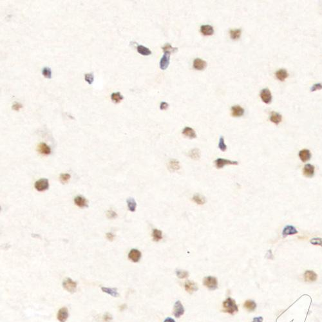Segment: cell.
<instances>
[{
	"label": "cell",
	"mask_w": 322,
	"mask_h": 322,
	"mask_svg": "<svg viewBox=\"0 0 322 322\" xmlns=\"http://www.w3.org/2000/svg\"><path fill=\"white\" fill-rule=\"evenodd\" d=\"M241 36V30H230V36L233 39H238Z\"/></svg>",
	"instance_id": "d6a6232c"
},
{
	"label": "cell",
	"mask_w": 322,
	"mask_h": 322,
	"mask_svg": "<svg viewBox=\"0 0 322 322\" xmlns=\"http://www.w3.org/2000/svg\"><path fill=\"white\" fill-rule=\"evenodd\" d=\"M126 308V305H122V306H120V310L121 311H123L124 309Z\"/></svg>",
	"instance_id": "681fc988"
},
{
	"label": "cell",
	"mask_w": 322,
	"mask_h": 322,
	"mask_svg": "<svg viewBox=\"0 0 322 322\" xmlns=\"http://www.w3.org/2000/svg\"><path fill=\"white\" fill-rule=\"evenodd\" d=\"M127 204L129 211L132 212H134L135 211L136 206H137V204H136V202L135 201L134 199H133V198H129L127 200Z\"/></svg>",
	"instance_id": "4dcf8cb0"
},
{
	"label": "cell",
	"mask_w": 322,
	"mask_h": 322,
	"mask_svg": "<svg viewBox=\"0 0 322 322\" xmlns=\"http://www.w3.org/2000/svg\"><path fill=\"white\" fill-rule=\"evenodd\" d=\"M163 50L164 52H170V53H171V52H175L178 51V48H173L170 44H169V43H168V44H166L163 47Z\"/></svg>",
	"instance_id": "836d02e7"
},
{
	"label": "cell",
	"mask_w": 322,
	"mask_h": 322,
	"mask_svg": "<svg viewBox=\"0 0 322 322\" xmlns=\"http://www.w3.org/2000/svg\"><path fill=\"white\" fill-rule=\"evenodd\" d=\"M176 274H177V276L179 278H181V279H182V278H187L189 275L188 271H182V270H177L176 271Z\"/></svg>",
	"instance_id": "d590c367"
},
{
	"label": "cell",
	"mask_w": 322,
	"mask_h": 322,
	"mask_svg": "<svg viewBox=\"0 0 322 322\" xmlns=\"http://www.w3.org/2000/svg\"><path fill=\"white\" fill-rule=\"evenodd\" d=\"M168 108V104L166 103V102H162L160 103V109L161 110H166L167 108Z\"/></svg>",
	"instance_id": "ee69618b"
},
{
	"label": "cell",
	"mask_w": 322,
	"mask_h": 322,
	"mask_svg": "<svg viewBox=\"0 0 322 322\" xmlns=\"http://www.w3.org/2000/svg\"><path fill=\"white\" fill-rule=\"evenodd\" d=\"M168 168L171 172H175L181 168V165L178 160L173 159L171 160L168 163Z\"/></svg>",
	"instance_id": "e0dca14e"
},
{
	"label": "cell",
	"mask_w": 322,
	"mask_h": 322,
	"mask_svg": "<svg viewBox=\"0 0 322 322\" xmlns=\"http://www.w3.org/2000/svg\"><path fill=\"white\" fill-rule=\"evenodd\" d=\"M101 290H102L103 292H104L105 293H107V294L111 295V296H113V297L119 296V293H118V292H117V290L116 289L103 287H101Z\"/></svg>",
	"instance_id": "484cf974"
},
{
	"label": "cell",
	"mask_w": 322,
	"mask_h": 322,
	"mask_svg": "<svg viewBox=\"0 0 322 322\" xmlns=\"http://www.w3.org/2000/svg\"><path fill=\"white\" fill-rule=\"evenodd\" d=\"M231 112L232 115L234 117H240L244 115V110L238 105H236L231 107Z\"/></svg>",
	"instance_id": "d6986e66"
},
{
	"label": "cell",
	"mask_w": 322,
	"mask_h": 322,
	"mask_svg": "<svg viewBox=\"0 0 322 322\" xmlns=\"http://www.w3.org/2000/svg\"><path fill=\"white\" fill-rule=\"evenodd\" d=\"M137 52L142 55H150L152 54V52L149 48H148L142 45H139L137 47Z\"/></svg>",
	"instance_id": "83f0119b"
},
{
	"label": "cell",
	"mask_w": 322,
	"mask_h": 322,
	"mask_svg": "<svg viewBox=\"0 0 322 322\" xmlns=\"http://www.w3.org/2000/svg\"><path fill=\"white\" fill-rule=\"evenodd\" d=\"M84 79H85L86 81L89 84H92L93 81H94V73H86V74H85V75H84Z\"/></svg>",
	"instance_id": "8d00e7d4"
},
{
	"label": "cell",
	"mask_w": 322,
	"mask_h": 322,
	"mask_svg": "<svg viewBox=\"0 0 322 322\" xmlns=\"http://www.w3.org/2000/svg\"><path fill=\"white\" fill-rule=\"evenodd\" d=\"M260 97L264 103L269 104L272 100V95L270 90L268 88H264L261 91Z\"/></svg>",
	"instance_id": "30bf717a"
},
{
	"label": "cell",
	"mask_w": 322,
	"mask_h": 322,
	"mask_svg": "<svg viewBox=\"0 0 322 322\" xmlns=\"http://www.w3.org/2000/svg\"><path fill=\"white\" fill-rule=\"evenodd\" d=\"M223 308H224V311L225 313L231 314H233L234 313L238 311V306L236 304V302L231 298H227L223 302Z\"/></svg>",
	"instance_id": "6da1fadb"
},
{
	"label": "cell",
	"mask_w": 322,
	"mask_h": 322,
	"mask_svg": "<svg viewBox=\"0 0 322 322\" xmlns=\"http://www.w3.org/2000/svg\"><path fill=\"white\" fill-rule=\"evenodd\" d=\"M107 238H108L110 240H112L114 239V234H111V233H107Z\"/></svg>",
	"instance_id": "7dc6e473"
},
{
	"label": "cell",
	"mask_w": 322,
	"mask_h": 322,
	"mask_svg": "<svg viewBox=\"0 0 322 322\" xmlns=\"http://www.w3.org/2000/svg\"><path fill=\"white\" fill-rule=\"evenodd\" d=\"M103 320H104V321L108 322V321H110V320H112V317H111V314H110L108 313H106L104 315Z\"/></svg>",
	"instance_id": "b9f144b4"
},
{
	"label": "cell",
	"mask_w": 322,
	"mask_h": 322,
	"mask_svg": "<svg viewBox=\"0 0 322 322\" xmlns=\"http://www.w3.org/2000/svg\"><path fill=\"white\" fill-rule=\"evenodd\" d=\"M74 202L77 206L79 208H84L87 207V200H86L84 197L81 196H77L74 199Z\"/></svg>",
	"instance_id": "ffe728a7"
},
{
	"label": "cell",
	"mask_w": 322,
	"mask_h": 322,
	"mask_svg": "<svg viewBox=\"0 0 322 322\" xmlns=\"http://www.w3.org/2000/svg\"><path fill=\"white\" fill-rule=\"evenodd\" d=\"M282 117L280 114L275 112V111H272L271 113L270 116V121L276 124V125H278L282 121Z\"/></svg>",
	"instance_id": "603a6c76"
},
{
	"label": "cell",
	"mask_w": 322,
	"mask_h": 322,
	"mask_svg": "<svg viewBox=\"0 0 322 322\" xmlns=\"http://www.w3.org/2000/svg\"><path fill=\"white\" fill-rule=\"evenodd\" d=\"M203 283L209 290H215L218 287V282L216 278L213 276H207L204 278Z\"/></svg>",
	"instance_id": "7a4b0ae2"
},
{
	"label": "cell",
	"mask_w": 322,
	"mask_h": 322,
	"mask_svg": "<svg viewBox=\"0 0 322 322\" xmlns=\"http://www.w3.org/2000/svg\"><path fill=\"white\" fill-rule=\"evenodd\" d=\"M153 238L155 242H159L163 238V233L160 230L154 229L153 231Z\"/></svg>",
	"instance_id": "f546056e"
},
{
	"label": "cell",
	"mask_w": 322,
	"mask_h": 322,
	"mask_svg": "<svg viewBox=\"0 0 322 322\" xmlns=\"http://www.w3.org/2000/svg\"><path fill=\"white\" fill-rule=\"evenodd\" d=\"M182 134L184 135H185V136H186V137H188L191 138V139L196 138V137H197V135H196V133H195V130L193 128H191L190 127H185L183 129Z\"/></svg>",
	"instance_id": "44dd1931"
},
{
	"label": "cell",
	"mask_w": 322,
	"mask_h": 322,
	"mask_svg": "<svg viewBox=\"0 0 322 322\" xmlns=\"http://www.w3.org/2000/svg\"><path fill=\"white\" fill-rule=\"evenodd\" d=\"M38 152L43 155H49L51 153V150L50 147H49L47 144L41 143L38 146Z\"/></svg>",
	"instance_id": "cb8c5ba5"
},
{
	"label": "cell",
	"mask_w": 322,
	"mask_h": 322,
	"mask_svg": "<svg viewBox=\"0 0 322 322\" xmlns=\"http://www.w3.org/2000/svg\"><path fill=\"white\" fill-rule=\"evenodd\" d=\"M200 32L204 36H212L214 33V30L211 25L206 24V25L201 26Z\"/></svg>",
	"instance_id": "ac0fdd59"
},
{
	"label": "cell",
	"mask_w": 322,
	"mask_h": 322,
	"mask_svg": "<svg viewBox=\"0 0 322 322\" xmlns=\"http://www.w3.org/2000/svg\"><path fill=\"white\" fill-rule=\"evenodd\" d=\"M219 147L221 151L225 152L227 149V146L226 145L224 142V139L223 137H221L219 140Z\"/></svg>",
	"instance_id": "f35d334b"
},
{
	"label": "cell",
	"mask_w": 322,
	"mask_h": 322,
	"mask_svg": "<svg viewBox=\"0 0 322 322\" xmlns=\"http://www.w3.org/2000/svg\"><path fill=\"white\" fill-rule=\"evenodd\" d=\"M111 99L114 103L117 104V103H119L123 99V96L121 94V93L119 92H114L111 94Z\"/></svg>",
	"instance_id": "4316f807"
},
{
	"label": "cell",
	"mask_w": 322,
	"mask_h": 322,
	"mask_svg": "<svg viewBox=\"0 0 322 322\" xmlns=\"http://www.w3.org/2000/svg\"><path fill=\"white\" fill-rule=\"evenodd\" d=\"M34 186H35V188L39 191H43L45 190H47L49 186L48 181L46 178L40 179V180L36 182Z\"/></svg>",
	"instance_id": "5b68a950"
},
{
	"label": "cell",
	"mask_w": 322,
	"mask_h": 322,
	"mask_svg": "<svg viewBox=\"0 0 322 322\" xmlns=\"http://www.w3.org/2000/svg\"><path fill=\"white\" fill-rule=\"evenodd\" d=\"M305 280L308 282H313L317 280V275L313 271H307L304 274Z\"/></svg>",
	"instance_id": "2e32d148"
},
{
	"label": "cell",
	"mask_w": 322,
	"mask_h": 322,
	"mask_svg": "<svg viewBox=\"0 0 322 322\" xmlns=\"http://www.w3.org/2000/svg\"><path fill=\"white\" fill-rule=\"evenodd\" d=\"M263 321V318L262 317H256V318H255L253 319V321L252 322H262Z\"/></svg>",
	"instance_id": "bcb514c9"
},
{
	"label": "cell",
	"mask_w": 322,
	"mask_h": 322,
	"mask_svg": "<svg viewBox=\"0 0 322 322\" xmlns=\"http://www.w3.org/2000/svg\"><path fill=\"white\" fill-rule=\"evenodd\" d=\"M215 163L216 165V167L218 169H221L223 167H224L226 165H237L238 163L237 161H232L230 160H227L225 159H217L215 160Z\"/></svg>",
	"instance_id": "277c9868"
},
{
	"label": "cell",
	"mask_w": 322,
	"mask_h": 322,
	"mask_svg": "<svg viewBox=\"0 0 322 322\" xmlns=\"http://www.w3.org/2000/svg\"><path fill=\"white\" fill-rule=\"evenodd\" d=\"M288 76H289L288 72H287L286 70H285V69H280L276 72V78L278 80H281V81H283L285 79L287 78Z\"/></svg>",
	"instance_id": "d4e9b609"
},
{
	"label": "cell",
	"mask_w": 322,
	"mask_h": 322,
	"mask_svg": "<svg viewBox=\"0 0 322 322\" xmlns=\"http://www.w3.org/2000/svg\"><path fill=\"white\" fill-rule=\"evenodd\" d=\"M298 155H299L300 159L302 161L303 163H306L311 159L312 155H311L310 150H309L307 149H303L300 151L298 153Z\"/></svg>",
	"instance_id": "4fadbf2b"
},
{
	"label": "cell",
	"mask_w": 322,
	"mask_h": 322,
	"mask_svg": "<svg viewBox=\"0 0 322 322\" xmlns=\"http://www.w3.org/2000/svg\"><path fill=\"white\" fill-rule=\"evenodd\" d=\"M244 306L247 309V311H248L249 312L254 311L256 309V303L255 302V301L251 300H247L244 303Z\"/></svg>",
	"instance_id": "7402d4cb"
},
{
	"label": "cell",
	"mask_w": 322,
	"mask_h": 322,
	"mask_svg": "<svg viewBox=\"0 0 322 322\" xmlns=\"http://www.w3.org/2000/svg\"><path fill=\"white\" fill-rule=\"evenodd\" d=\"M298 231L296 229V227L291 225H287L283 228L282 231V236L285 238L289 235H293L298 233Z\"/></svg>",
	"instance_id": "8fae6325"
},
{
	"label": "cell",
	"mask_w": 322,
	"mask_h": 322,
	"mask_svg": "<svg viewBox=\"0 0 322 322\" xmlns=\"http://www.w3.org/2000/svg\"><path fill=\"white\" fill-rule=\"evenodd\" d=\"M193 200L199 205H203L206 202V200L204 197L199 194H196L193 197Z\"/></svg>",
	"instance_id": "1f68e13d"
},
{
	"label": "cell",
	"mask_w": 322,
	"mask_h": 322,
	"mask_svg": "<svg viewBox=\"0 0 322 322\" xmlns=\"http://www.w3.org/2000/svg\"><path fill=\"white\" fill-rule=\"evenodd\" d=\"M315 168L314 166L311 164H307L303 168V175L305 177L311 178L314 175Z\"/></svg>",
	"instance_id": "52a82bcc"
},
{
	"label": "cell",
	"mask_w": 322,
	"mask_h": 322,
	"mask_svg": "<svg viewBox=\"0 0 322 322\" xmlns=\"http://www.w3.org/2000/svg\"><path fill=\"white\" fill-rule=\"evenodd\" d=\"M311 244L314 245H320L322 247V238H313L310 240Z\"/></svg>",
	"instance_id": "74e56055"
},
{
	"label": "cell",
	"mask_w": 322,
	"mask_h": 322,
	"mask_svg": "<svg viewBox=\"0 0 322 322\" xmlns=\"http://www.w3.org/2000/svg\"><path fill=\"white\" fill-rule=\"evenodd\" d=\"M164 322H175V321L173 320V318H167L164 321Z\"/></svg>",
	"instance_id": "c3c4849f"
},
{
	"label": "cell",
	"mask_w": 322,
	"mask_h": 322,
	"mask_svg": "<svg viewBox=\"0 0 322 322\" xmlns=\"http://www.w3.org/2000/svg\"><path fill=\"white\" fill-rule=\"evenodd\" d=\"M207 66V63L205 61L201 59L197 58L193 61V68L198 70H204Z\"/></svg>",
	"instance_id": "5bb4252c"
},
{
	"label": "cell",
	"mask_w": 322,
	"mask_h": 322,
	"mask_svg": "<svg viewBox=\"0 0 322 322\" xmlns=\"http://www.w3.org/2000/svg\"><path fill=\"white\" fill-rule=\"evenodd\" d=\"M141 253L137 249H133L128 254V258L133 262H138L141 258Z\"/></svg>",
	"instance_id": "7c38bea8"
},
{
	"label": "cell",
	"mask_w": 322,
	"mask_h": 322,
	"mask_svg": "<svg viewBox=\"0 0 322 322\" xmlns=\"http://www.w3.org/2000/svg\"><path fill=\"white\" fill-rule=\"evenodd\" d=\"M184 286H185V290L189 293H192L195 291H197V290L199 289V288H198L197 286V284L195 282L189 281V280L186 281L185 282Z\"/></svg>",
	"instance_id": "9a60e30c"
},
{
	"label": "cell",
	"mask_w": 322,
	"mask_h": 322,
	"mask_svg": "<svg viewBox=\"0 0 322 322\" xmlns=\"http://www.w3.org/2000/svg\"><path fill=\"white\" fill-rule=\"evenodd\" d=\"M22 108V105L20 103H15V104L12 106V109L16 110V111H18L20 110L21 108Z\"/></svg>",
	"instance_id": "7bdbcfd3"
},
{
	"label": "cell",
	"mask_w": 322,
	"mask_h": 322,
	"mask_svg": "<svg viewBox=\"0 0 322 322\" xmlns=\"http://www.w3.org/2000/svg\"><path fill=\"white\" fill-rule=\"evenodd\" d=\"M70 178V175H69V174H61L60 175V180H61V182L62 183H66L68 181H69V180Z\"/></svg>",
	"instance_id": "ab89813d"
},
{
	"label": "cell",
	"mask_w": 322,
	"mask_h": 322,
	"mask_svg": "<svg viewBox=\"0 0 322 322\" xmlns=\"http://www.w3.org/2000/svg\"><path fill=\"white\" fill-rule=\"evenodd\" d=\"M69 310L66 307H62L60 309L57 315V318L60 322H65L69 318Z\"/></svg>",
	"instance_id": "ba28073f"
},
{
	"label": "cell",
	"mask_w": 322,
	"mask_h": 322,
	"mask_svg": "<svg viewBox=\"0 0 322 322\" xmlns=\"http://www.w3.org/2000/svg\"><path fill=\"white\" fill-rule=\"evenodd\" d=\"M63 286L68 292L73 293L76 292L77 288V283L72 280L71 278H68L63 282Z\"/></svg>",
	"instance_id": "3957f363"
},
{
	"label": "cell",
	"mask_w": 322,
	"mask_h": 322,
	"mask_svg": "<svg viewBox=\"0 0 322 322\" xmlns=\"http://www.w3.org/2000/svg\"><path fill=\"white\" fill-rule=\"evenodd\" d=\"M170 52H164V54L161 58L160 61V68L161 70H166L168 68L169 64H170Z\"/></svg>",
	"instance_id": "9c48e42d"
},
{
	"label": "cell",
	"mask_w": 322,
	"mask_h": 322,
	"mask_svg": "<svg viewBox=\"0 0 322 322\" xmlns=\"http://www.w3.org/2000/svg\"><path fill=\"white\" fill-rule=\"evenodd\" d=\"M42 73L43 75L46 78H48V79H51L52 77V72H51V70L50 68H48V67H45L44 68V69H43L42 70Z\"/></svg>",
	"instance_id": "e575fe53"
},
{
	"label": "cell",
	"mask_w": 322,
	"mask_h": 322,
	"mask_svg": "<svg viewBox=\"0 0 322 322\" xmlns=\"http://www.w3.org/2000/svg\"><path fill=\"white\" fill-rule=\"evenodd\" d=\"M188 155L189 156V157H191L192 159H194V160H198L200 159V151L199 149H197V148H195V149H193L191 150L189 154Z\"/></svg>",
	"instance_id": "f1b7e54d"
},
{
	"label": "cell",
	"mask_w": 322,
	"mask_h": 322,
	"mask_svg": "<svg viewBox=\"0 0 322 322\" xmlns=\"http://www.w3.org/2000/svg\"><path fill=\"white\" fill-rule=\"evenodd\" d=\"M184 313V309L180 301H177L175 303L173 308V314L176 318H180Z\"/></svg>",
	"instance_id": "8992f818"
},
{
	"label": "cell",
	"mask_w": 322,
	"mask_h": 322,
	"mask_svg": "<svg viewBox=\"0 0 322 322\" xmlns=\"http://www.w3.org/2000/svg\"><path fill=\"white\" fill-rule=\"evenodd\" d=\"M108 217L110 219H114L115 216H117L116 213L113 211H108L107 213Z\"/></svg>",
	"instance_id": "f6af8a7d"
},
{
	"label": "cell",
	"mask_w": 322,
	"mask_h": 322,
	"mask_svg": "<svg viewBox=\"0 0 322 322\" xmlns=\"http://www.w3.org/2000/svg\"><path fill=\"white\" fill-rule=\"evenodd\" d=\"M321 89H322V84H321V83H316V84H314L312 86V88H311V92H314V91L321 90Z\"/></svg>",
	"instance_id": "60d3db41"
}]
</instances>
